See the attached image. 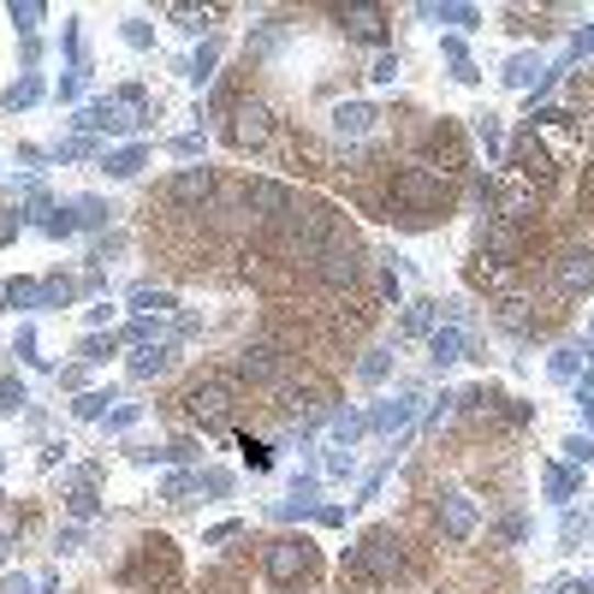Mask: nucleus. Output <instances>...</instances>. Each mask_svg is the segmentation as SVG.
Here are the masks:
<instances>
[{
    "instance_id": "11",
    "label": "nucleus",
    "mask_w": 594,
    "mask_h": 594,
    "mask_svg": "<svg viewBox=\"0 0 594 594\" xmlns=\"http://www.w3.org/2000/svg\"><path fill=\"white\" fill-rule=\"evenodd\" d=\"M184 404H191L197 423H214V416L226 411V386H221V381H197L191 393H184Z\"/></svg>"
},
{
    "instance_id": "14",
    "label": "nucleus",
    "mask_w": 594,
    "mask_h": 594,
    "mask_svg": "<svg viewBox=\"0 0 594 594\" xmlns=\"http://www.w3.org/2000/svg\"><path fill=\"white\" fill-rule=\"evenodd\" d=\"M0 559H7V535H0Z\"/></svg>"
},
{
    "instance_id": "4",
    "label": "nucleus",
    "mask_w": 594,
    "mask_h": 594,
    "mask_svg": "<svg viewBox=\"0 0 594 594\" xmlns=\"http://www.w3.org/2000/svg\"><path fill=\"white\" fill-rule=\"evenodd\" d=\"M351 571L369 576V583H393V576L404 571V541H399L393 529H369L363 547L351 553Z\"/></svg>"
},
{
    "instance_id": "1",
    "label": "nucleus",
    "mask_w": 594,
    "mask_h": 594,
    "mask_svg": "<svg viewBox=\"0 0 594 594\" xmlns=\"http://www.w3.org/2000/svg\"><path fill=\"white\" fill-rule=\"evenodd\" d=\"M386 202L404 209L411 221H434V214L446 221V209H452V179H440V172H428V167H399L393 179H386Z\"/></svg>"
},
{
    "instance_id": "13",
    "label": "nucleus",
    "mask_w": 594,
    "mask_h": 594,
    "mask_svg": "<svg viewBox=\"0 0 594 594\" xmlns=\"http://www.w3.org/2000/svg\"><path fill=\"white\" fill-rule=\"evenodd\" d=\"M369 120H374L369 108H339V132H351V137H357V132H369Z\"/></svg>"
},
{
    "instance_id": "9",
    "label": "nucleus",
    "mask_w": 594,
    "mask_h": 594,
    "mask_svg": "<svg viewBox=\"0 0 594 594\" xmlns=\"http://www.w3.org/2000/svg\"><path fill=\"white\" fill-rule=\"evenodd\" d=\"M517 172H524L535 191H547V184H553V161H547V149L535 137H517Z\"/></svg>"
},
{
    "instance_id": "12",
    "label": "nucleus",
    "mask_w": 594,
    "mask_h": 594,
    "mask_svg": "<svg viewBox=\"0 0 594 594\" xmlns=\"http://www.w3.org/2000/svg\"><path fill=\"white\" fill-rule=\"evenodd\" d=\"M167 191H172V202H209V191H214V172H179V179H172Z\"/></svg>"
},
{
    "instance_id": "6",
    "label": "nucleus",
    "mask_w": 594,
    "mask_h": 594,
    "mask_svg": "<svg viewBox=\"0 0 594 594\" xmlns=\"http://www.w3.org/2000/svg\"><path fill=\"white\" fill-rule=\"evenodd\" d=\"M268 137H273L268 101H238V113H232V125H226V143L232 149H262Z\"/></svg>"
},
{
    "instance_id": "5",
    "label": "nucleus",
    "mask_w": 594,
    "mask_h": 594,
    "mask_svg": "<svg viewBox=\"0 0 594 594\" xmlns=\"http://www.w3.org/2000/svg\"><path fill=\"white\" fill-rule=\"evenodd\" d=\"M315 280L327 285V292H345V285L363 280V250H357V238L345 232V238H333L322 256H315Z\"/></svg>"
},
{
    "instance_id": "8",
    "label": "nucleus",
    "mask_w": 594,
    "mask_h": 594,
    "mask_svg": "<svg viewBox=\"0 0 594 594\" xmlns=\"http://www.w3.org/2000/svg\"><path fill=\"white\" fill-rule=\"evenodd\" d=\"M428 155H434V161H446V167H440L446 179H458V172L470 167V155H463V137H458V132H452V125H446V120H440V125H434V132H428Z\"/></svg>"
},
{
    "instance_id": "7",
    "label": "nucleus",
    "mask_w": 594,
    "mask_h": 594,
    "mask_svg": "<svg viewBox=\"0 0 594 594\" xmlns=\"http://www.w3.org/2000/svg\"><path fill=\"white\" fill-rule=\"evenodd\" d=\"M553 285H559V298L589 292V285H594V250H564L559 268H553Z\"/></svg>"
},
{
    "instance_id": "10",
    "label": "nucleus",
    "mask_w": 594,
    "mask_h": 594,
    "mask_svg": "<svg viewBox=\"0 0 594 594\" xmlns=\"http://www.w3.org/2000/svg\"><path fill=\"white\" fill-rule=\"evenodd\" d=\"M238 374H244V381H256V386H268V381H280V374H285V357L268 351V345H256V351L238 357Z\"/></svg>"
},
{
    "instance_id": "2",
    "label": "nucleus",
    "mask_w": 594,
    "mask_h": 594,
    "mask_svg": "<svg viewBox=\"0 0 594 594\" xmlns=\"http://www.w3.org/2000/svg\"><path fill=\"white\" fill-rule=\"evenodd\" d=\"M262 576L273 589H292L303 576H315V541L310 535H273L262 547Z\"/></svg>"
},
{
    "instance_id": "3",
    "label": "nucleus",
    "mask_w": 594,
    "mask_h": 594,
    "mask_svg": "<svg viewBox=\"0 0 594 594\" xmlns=\"http://www.w3.org/2000/svg\"><path fill=\"white\" fill-rule=\"evenodd\" d=\"M125 583H137V589H155V594H172V589H179V553H172V541H161V535H149V541L137 547L132 571H125Z\"/></svg>"
}]
</instances>
